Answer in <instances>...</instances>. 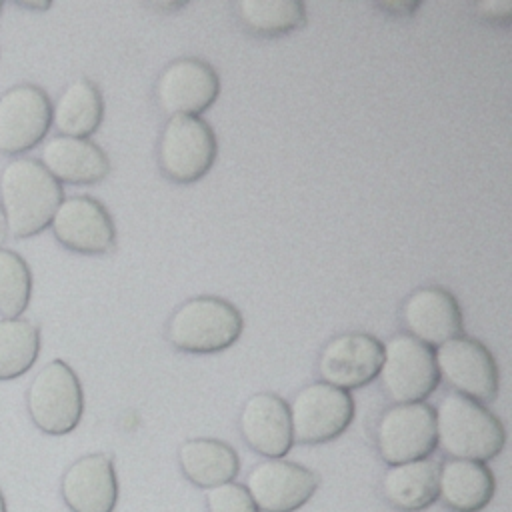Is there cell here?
I'll return each instance as SVG.
<instances>
[{"label": "cell", "instance_id": "cell-2", "mask_svg": "<svg viewBox=\"0 0 512 512\" xmlns=\"http://www.w3.org/2000/svg\"><path fill=\"white\" fill-rule=\"evenodd\" d=\"M436 448L448 458L486 462L498 456L506 442L502 422L462 394L448 392L434 410Z\"/></svg>", "mask_w": 512, "mask_h": 512}, {"label": "cell", "instance_id": "cell-16", "mask_svg": "<svg viewBox=\"0 0 512 512\" xmlns=\"http://www.w3.org/2000/svg\"><path fill=\"white\" fill-rule=\"evenodd\" d=\"M406 334L436 348L462 334V312L456 298L442 286L414 290L402 304Z\"/></svg>", "mask_w": 512, "mask_h": 512}, {"label": "cell", "instance_id": "cell-14", "mask_svg": "<svg viewBox=\"0 0 512 512\" xmlns=\"http://www.w3.org/2000/svg\"><path fill=\"white\" fill-rule=\"evenodd\" d=\"M382 342L366 332H344L330 338L318 356L322 382L340 390L362 388L378 378Z\"/></svg>", "mask_w": 512, "mask_h": 512}, {"label": "cell", "instance_id": "cell-26", "mask_svg": "<svg viewBox=\"0 0 512 512\" xmlns=\"http://www.w3.org/2000/svg\"><path fill=\"white\" fill-rule=\"evenodd\" d=\"M208 512H258L248 490L242 484L226 482L206 492Z\"/></svg>", "mask_w": 512, "mask_h": 512}, {"label": "cell", "instance_id": "cell-12", "mask_svg": "<svg viewBox=\"0 0 512 512\" xmlns=\"http://www.w3.org/2000/svg\"><path fill=\"white\" fill-rule=\"evenodd\" d=\"M220 94L216 70L200 58L170 62L156 80V102L172 116H200Z\"/></svg>", "mask_w": 512, "mask_h": 512}, {"label": "cell", "instance_id": "cell-1", "mask_svg": "<svg viewBox=\"0 0 512 512\" xmlns=\"http://www.w3.org/2000/svg\"><path fill=\"white\" fill-rule=\"evenodd\" d=\"M62 200V184L36 158H16L4 166L0 208L12 238L24 240L48 228Z\"/></svg>", "mask_w": 512, "mask_h": 512}, {"label": "cell", "instance_id": "cell-13", "mask_svg": "<svg viewBox=\"0 0 512 512\" xmlns=\"http://www.w3.org/2000/svg\"><path fill=\"white\" fill-rule=\"evenodd\" d=\"M318 476L310 468L282 458L256 464L246 478V490L258 512H296L318 488Z\"/></svg>", "mask_w": 512, "mask_h": 512}, {"label": "cell", "instance_id": "cell-5", "mask_svg": "<svg viewBox=\"0 0 512 512\" xmlns=\"http://www.w3.org/2000/svg\"><path fill=\"white\" fill-rule=\"evenodd\" d=\"M218 154L212 126L200 116H172L158 140V168L176 184H192L208 174Z\"/></svg>", "mask_w": 512, "mask_h": 512}, {"label": "cell", "instance_id": "cell-23", "mask_svg": "<svg viewBox=\"0 0 512 512\" xmlns=\"http://www.w3.org/2000/svg\"><path fill=\"white\" fill-rule=\"evenodd\" d=\"M238 18L256 36L276 38L306 24V6L298 0H240Z\"/></svg>", "mask_w": 512, "mask_h": 512}, {"label": "cell", "instance_id": "cell-7", "mask_svg": "<svg viewBox=\"0 0 512 512\" xmlns=\"http://www.w3.org/2000/svg\"><path fill=\"white\" fill-rule=\"evenodd\" d=\"M374 442L388 466L428 458L436 450L434 408L426 402L392 404L376 422Z\"/></svg>", "mask_w": 512, "mask_h": 512}, {"label": "cell", "instance_id": "cell-28", "mask_svg": "<svg viewBox=\"0 0 512 512\" xmlns=\"http://www.w3.org/2000/svg\"><path fill=\"white\" fill-rule=\"evenodd\" d=\"M8 236V230H6V220H4V214H2V208H0V244L6 240Z\"/></svg>", "mask_w": 512, "mask_h": 512}, {"label": "cell", "instance_id": "cell-30", "mask_svg": "<svg viewBox=\"0 0 512 512\" xmlns=\"http://www.w3.org/2000/svg\"><path fill=\"white\" fill-rule=\"evenodd\" d=\"M2 8H4V2H0V12H2Z\"/></svg>", "mask_w": 512, "mask_h": 512}, {"label": "cell", "instance_id": "cell-15", "mask_svg": "<svg viewBox=\"0 0 512 512\" xmlns=\"http://www.w3.org/2000/svg\"><path fill=\"white\" fill-rule=\"evenodd\" d=\"M60 496L70 512H114L118 480L112 458L96 452L74 460L60 478Z\"/></svg>", "mask_w": 512, "mask_h": 512}, {"label": "cell", "instance_id": "cell-29", "mask_svg": "<svg viewBox=\"0 0 512 512\" xmlns=\"http://www.w3.org/2000/svg\"><path fill=\"white\" fill-rule=\"evenodd\" d=\"M0 512H8V508H6V500H4V494H2V490H0Z\"/></svg>", "mask_w": 512, "mask_h": 512}, {"label": "cell", "instance_id": "cell-17", "mask_svg": "<svg viewBox=\"0 0 512 512\" xmlns=\"http://www.w3.org/2000/svg\"><path fill=\"white\" fill-rule=\"evenodd\" d=\"M238 426L244 442L266 458H282L294 444L288 404L272 392L250 396L240 410Z\"/></svg>", "mask_w": 512, "mask_h": 512}, {"label": "cell", "instance_id": "cell-27", "mask_svg": "<svg viewBox=\"0 0 512 512\" xmlns=\"http://www.w3.org/2000/svg\"><path fill=\"white\" fill-rule=\"evenodd\" d=\"M16 6L24 10H46L50 8V2H16Z\"/></svg>", "mask_w": 512, "mask_h": 512}, {"label": "cell", "instance_id": "cell-20", "mask_svg": "<svg viewBox=\"0 0 512 512\" xmlns=\"http://www.w3.org/2000/svg\"><path fill=\"white\" fill-rule=\"evenodd\" d=\"M440 464L422 458L388 466L382 476V496L398 512H420L438 500Z\"/></svg>", "mask_w": 512, "mask_h": 512}, {"label": "cell", "instance_id": "cell-4", "mask_svg": "<svg viewBox=\"0 0 512 512\" xmlns=\"http://www.w3.org/2000/svg\"><path fill=\"white\" fill-rule=\"evenodd\" d=\"M32 424L50 436L72 432L84 412V392L76 372L64 360L44 364L26 390Z\"/></svg>", "mask_w": 512, "mask_h": 512}, {"label": "cell", "instance_id": "cell-21", "mask_svg": "<svg viewBox=\"0 0 512 512\" xmlns=\"http://www.w3.org/2000/svg\"><path fill=\"white\" fill-rule=\"evenodd\" d=\"M178 464L182 474L198 488L232 482L240 470L236 450L216 438H192L180 444Z\"/></svg>", "mask_w": 512, "mask_h": 512}, {"label": "cell", "instance_id": "cell-6", "mask_svg": "<svg viewBox=\"0 0 512 512\" xmlns=\"http://www.w3.org/2000/svg\"><path fill=\"white\" fill-rule=\"evenodd\" d=\"M380 386L394 404L424 402L440 382L434 348L410 334H396L382 344Z\"/></svg>", "mask_w": 512, "mask_h": 512}, {"label": "cell", "instance_id": "cell-19", "mask_svg": "<svg viewBox=\"0 0 512 512\" xmlns=\"http://www.w3.org/2000/svg\"><path fill=\"white\" fill-rule=\"evenodd\" d=\"M496 490L484 462L448 458L438 468V500L452 512H480Z\"/></svg>", "mask_w": 512, "mask_h": 512}, {"label": "cell", "instance_id": "cell-9", "mask_svg": "<svg viewBox=\"0 0 512 512\" xmlns=\"http://www.w3.org/2000/svg\"><path fill=\"white\" fill-rule=\"evenodd\" d=\"M438 376L444 378L456 394L478 404L496 400L500 376L490 350L474 338L456 336L434 348Z\"/></svg>", "mask_w": 512, "mask_h": 512}, {"label": "cell", "instance_id": "cell-18", "mask_svg": "<svg viewBox=\"0 0 512 512\" xmlns=\"http://www.w3.org/2000/svg\"><path fill=\"white\" fill-rule=\"evenodd\" d=\"M38 162L60 184H96L110 172V160L100 146L88 138L60 134L42 146Z\"/></svg>", "mask_w": 512, "mask_h": 512}, {"label": "cell", "instance_id": "cell-11", "mask_svg": "<svg viewBox=\"0 0 512 512\" xmlns=\"http://www.w3.org/2000/svg\"><path fill=\"white\" fill-rule=\"evenodd\" d=\"M54 238L70 252L102 256L116 244L114 220L102 202L90 196H70L60 202L52 216Z\"/></svg>", "mask_w": 512, "mask_h": 512}, {"label": "cell", "instance_id": "cell-22", "mask_svg": "<svg viewBox=\"0 0 512 512\" xmlns=\"http://www.w3.org/2000/svg\"><path fill=\"white\" fill-rule=\"evenodd\" d=\"M104 118V100L98 86L86 78L64 88L52 106V124L60 136L88 138Z\"/></svg>", "mask_w": 512, "mask_h": 512}, {"label": "cell", "instance_id": "cell-24", "mask_svg": "<svg viewBox=\"0 0 512 512\" xmlns=\"http://www.w3.org/2000/svg\"><path fill=\"white\" fill-rule=\"evenodd\" d=\"M40 328L26 318L0 320V382L20 378L38 360Z\"/></svg>", "mask_w": 512, "mask_h": 512}, {"label": "cell", "instance_id": "cell-3", "mask_svg": "<svg viewBox=\"0 0 512 512\" xmlns=\"http://www.w3.org/2000/svg\"><path fill=\"white\" fill-rule=\"evenodd\" d=\"M242 328V314L232 302L218 296H196L172 312L166 338L180 352L214 354L230 348Z\"/></svg>", "mask_w": 512, "mask_h": 512}, {"label": "cell", "instance_id": "cell-8", "mask_svg": "<svg viewBox=\"0 0 512 512\" xmlns=\"http://www.w3.org/2000/svg\"><path fill=\"white\" fill-rule=\"evenodd\" d=\"M288 412L294 442L324 444L338 438L352 424L354 398L326 382H312L296 392Z\"/></svg>", "mask_w": 512, "mask_h": 512}, {"label": "cell", "instance_id": "cell-10", "mask_svg": "<svg viewBox=\"0 0 512 512\" xmlns=\"http://www.w3.org/2000/svg\"><path fill=\"white\" fill-rule=\"evenodd\" d=\"M52 126V102L36 84H16L0 96V154L36 148Z\"/></svg>", "mask_w": 512, "mask_h": 512}, {"label": "cell", "instance_id": "cell-25", "mask_svg": "<svg viewBox=\"0 0 512 512\" xmlns=\"http://www.w3.org/2000/svg\"><path fill=\"white\" fill-rule=\"evenodd\" d=\"M30 294L32 274L26 260L10 248H0V314L20 318L30 304Z\"/></svg>", "mask_w": 512, "mask_h": 512}]
</instances>
